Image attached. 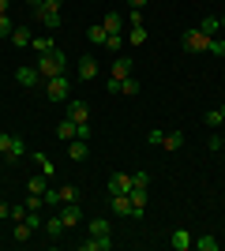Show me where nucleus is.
Masks as SVG:
<instances>
[{
	"label": "nucleus",
	"instance_id": "nucleus-35",
	"mask_svg": "<svg viewBox=\"0 0 225 251\" xmlns=\"http://www.w3.org/2000/svg\"><path fill=\"white\" fill-rule=\"evenodd\" d=\"M131 188H150V173H147V169L131 173Z\"/></svg>",
	"mask_w": 225,
	"mask_h": 251
},
{
	"label": "nucleus",
	"instance_id": "nucleus-34",
	"mask_svg": "<svg viewBox=\"0 0 225 251\" xmlns=\"http://www.w3.org/2000/svg\"><path fill=\"white\" fill-rule=\"evenodd\" d=\"M60 202H79V188H75V184H64V188H60Z\"/></svg>",
	"mask_w": 225,
	"mask_h": 251
},
{
	"label": "nucleus",
	"instance_id": "nucleus-27",
	"mask_svg": "<svg viewBox=\"0 0 225 251\" xmlns=\"http://www.w3.org/2000/svg\"><path fill=\"white\" fill-rule=\"evenodd\" d=\"M101 26H105V30H109V34H120V30H124V19H120L117 11H109L105 19H101Z\"/></svg>",
	"mask_w": 225,
	"mask_h": 251
},
{
	"label": "nucleus",
	"instance_id": "nucleus-31",
	"mask_svg": "<svg viewBox=\"0 0 225 251\" xmlns=\"http://www.w3.org/2000/svg\"><path fill=\"white\" fill-rule=\"evenodd\" d=\"M45 180H49V176H45V173H38V176H30V180H26V191H34V195H42V191L49 188Z\"/></svg>",
	"mask_w": 225,
	"mask_h": 251
},
{
	"label": "nucleus",
	"instance_id": "nucleus-8",
	"mask_svg": "<svg viewBox=\"0 0 225 251\" xmlns=\"http://www.w3.org/2000/svg\"><path fill=\"white\" fill-rule=\"evenodd\" d=\"M131 191V173H113L109 176V195H128Z\"/></svg>",
	"mask_w": 225,
	"mask_h": 251
},
{
	"label": "nucleus",
	"instance_id": "nucleus-32",
	"mask_svg": "<svg viewBox=\"0 0 225 251\" xmlns=\"http://www.w3.org/2000/svg\"><path fill=\"white\" fill-rule=\"evenodd\" d=\"M203 34H210V38H218V30H222V19L218 15H210V19H203V26H199Z\"/></svg>",
	"mask_w": 225,
	"mask_h": 251
},
{
	"label": "nucleus",
	"instance_id": "nucleus-1",
	"mask_svg": "<svg viewBox=\"0 0 225 251\" xmlns=\"http://www.w3.org/2000/svg\"><path fill=\"white\" fill-rule=\"evenodd\" d=\"M34 68L42 72V79H53V75H68V56L60 49H53V52H42L38 60H34Z\"/></svg>",
	"mask_w": 225,
	"mask_h": 251
},
{
	"label": "nucleus",
	"instance_id": "nucleus-3",
	"mask_svg": "<svg viewBox=\"0 0 225 251\" xmlns=\"http://www.w3.org/2000/svg\"><path fill=\"white\" fill-rule=\"evenodd\" d=\"M180 49L184 52H206L210 49V34H203L199 26H195V30H184L180 34Z\"/></svg>",
	"mask_w": 225,
	"mask_h": 251
},
{
	"label": "nucleus",
	"instance_id": "nucleus-17",
	"mask_svg": "<svg viewBox=\"0 0 225 251\" xmlns=\"http://www.w3.org/2000/svg\"><path fill=\"white\" fill-rule=\"evenodd\" d=\"M83 251H113V236H90L83 240Z\"/></svg>",
	"mask_w": 225,
	"mask_h": 251
},
{
	"label": "nucleus",
	"instance_id": "nucleus-43",
	"mask_svg": "<svg viewBox=\"0 0 225 251\" xmlns=\"http://www.w3.org/2000/svg\"><path fill=\"white\" fill-rule=\"evenodd\" d=\"M0 218H11V202L8 199H0Z\"/></svg>",
	"mask_w": 225,
	"mask_h": 251
},
{
	"label": "nucleus",
	"instance_id": "nucleus-4",
	"mask_svg": "<svg viewBox=\"0 0 225 251\" xmlns=\"http://www.w3.org/2000/svg\"><path fill=\"white\" fill-rule=\"evenodd\" d=\"M15 83H19L23 90H38V86H45V79L34 64H26V68H15Z\"/></svg>",
	"mask_w": 225,
	"mask_h": 251
},
{
	"label": "nucleus",
	"instance_id": "nucleus-44",
	"mask_svg": "<svg viewBox=\"0 0 225 251\" xmlns=\"http://www.w3.org/2000/svg\"><path fill=\"white\" fill-rule=\"evenodd\" d=\"M0 15H11V0H0Z\"/></svg>",
	"mask_w": 225,
	"mask_h": 251
},
{
	"label": "nucleus",
	"instance_id": "nucleus-49",
	"mask_svg": "<svg viewBox=\"0 0 225 251\" xmlns=\"http://www.w3.org/2000/svg\"><path fill=\"white\" fill-rule=\"evenodd\" d=\"M0 176H4V165H0Z\"/></svg>",
	"mask_w": 225,
	"mask_h": 251
},
{
	"label": "nucleus",
	"instance_id": "nucleus-36",
	"mask_svg": "<svg viewBox=\"0 0 225 251\" xmlns=\"http://www.w3.org/2000/svg\"><path fill=\"white\" fill-rule=\"evenodd\" d=\"M11 30H15V19H11V15H0V38H11Z\"/></svg>",
	"mask_w": 225,
	"mask_h": 251
},
{
	"label": "nucleus",
	"instance_id": "nucleus-25",
	"mask_svg": "<svg viewBox=\"0 0 225 251\" xmlns=\"http://www.w3.org/2000/svg\"><path fill=\"white\" fill-rule=\"evenodd\" d=\"M192 248L195 251H218V248H222V240H218V236H195Z\"/></svg>",
	"mask_w": 225,
	"mask_h": 251
},
{
	"label": "nucleus",
	"instance_id": "nucleus-18",
	"mask_svg": "<svg viewBox=\"0 0 225 251\" xmlns=\"http://www.w3.org/2000/svg\"><path fill=\"white\" fill-rule=\"evenodd\" d=\"M23 154H26V143H23V139L15 135V139H11V147L4 150V161H8V165H11V161H19Z\"/></svg>",
	"mask_w": 225,
	"mask_h": 251
},
{
	"label": "nucleus",
	"instance_id": "nucleus-45",
	"mask_svg": "<svg viewBox=\"0 0 225 251\" xmlns=\"http://www.w3.org/2000/svg\"><path fill=\"white\" fill-rule=\"evenodd\" d=\"M143 4H147V0H128V8H139V11H143Z\"/></svg>",
	"mask_w": 225,
	"mask_h": 251
},
{
	"label": "nucleus",
	"instance_id": "nucleus-50",
	"mask_svg": "<svg viewBox=\"0 0 225 251\" xmlns=\"http://www.w3.org/2000/svg\"><path fill=\"white\" fill-rule=\"evenodd\" d=\"M222 124H225V120H222Z\"/></svg>",
	"mask_w": 225,
	"mask_h": 251
},
{
	"label": "nucleus",
	"instance_id": "nucleus-26",
	"mask_svg": "<svg viewBox=\"0 0 225 251\" xmlns=\"http://www.w3.org/2000/svg\"><path fill=\"white\" fill-rule=\"evenodd\" d=\"M34 236V229L26 225V221H15V229H11V240H19V244H26Z\"/></svg>",
	"mask_w": 225,
	"mask_h": 251
},
{
	"label": "nucleus",
	"instance_id": "nucleus-12",
	"mask_svg": "<svg viewBox=\"0 0 225 251\" xmlns=\"http://www.w3.org/2000/svg\"><path fill=\"white\" fill-rule=\"evenodd\" d=\"M64 229L68 225H64V218H60V210H53V218H45V232L56 240V236H64Z\"/></svg>",
	"mask_w": 225,
	"mask_h": 251
},
{
	"label": "nucleus",
	"instance_id": "nucleus-16",
	"mask_svg": "<svg viewBox=\"0 0 225 251\" xmlns=\"http://www.w3.org/2000/svg\"><path fill=\"white\" fill-rule=\"evenodd\" d=\"M34 161H38V173H45L49 180L56 176V165H53V157H49V154H42V150H34Z\"/></svg>",
	"mask_w": 225,
	"mask_h": 251
},
{
	"label": "nucleus",
	"instance_id": "nucleus-46",
	"mask_svg": "<svg viewBox=\"0 0 225 251\" xmlns=\"http://www.w3.org/2000/svg\"><path fill=\"white\" fill-rule=\"evenodd\" d=\"M26 4H30V8H42V4H45V0H26Z\"/></svg>",
	"mask_w": 225,
	"mask_h": 251
},
{
	"label": "nucleus",
	"instance_id": "nucleus-39",
	"mask_svg": "<svg viewBox=\"0 0 225 251\" xmlns=\"http://www.w3.org/2000/svg\"><path fill=\"white\" fill-rule=\"evenodd\" d=\"M26 214H30V210H26V202H19V206H11V221H26Z\"/></svg>",
	"mask_w": 225,
	"mask_h": 251
},
{
	"label": "nucleus",
	"instance_id": "nucleus-15",
	"mask_svg": "<svg viewBox=\"0 0 225 251\" xmlns=\"http://www.w3.org/2000/svg\"><path fill=\"white\" fill-rule=\"evenodd\" d=\"M86 154H90L86 139H72V143H68V157H72V161H86Z\"/></svg>",
	"mask_w": 225,
	"mask_h": 251
},
{
	"label": "nucleus",
	"instance_id": "nucleus-9",
	"mask_svg": "<svg viewBox=\"0 0 225 251\" xmlns=\"http://www.w3.org/2000/svg\"><path fill=\"white\" fill-rule=\"evenodd\" d=\"M128 199H131V218H143L147 214V188H131Z\"/></svg>",
	"mask_w": 225,
	"mask_h": 251
},
{
	"label": "nucleus",
	"instance_id": "nucleus-42",
	"mask_svg": "<svg viewBox=\"0 0 225 251\" xmlns=\"http://www.w3.org/2000/svg\"><path fill=\"white\" fill-rule=\"evenodd\" d=\"M11 139H15V135H11V131H0V154H4V150L11 147Z\"/></svg>",
	"mask_w": 225,
	"mask_h": 251
},
{
	"label": "nucleus",
	"instance_id": "nucleus-21",
	"mask_svg": "<svg viewBox=\"0 0 225 251\" xmlns=\"http://www.w3.org/2000/svg\"><path fill=\"white\" fill-rule=\"evenodd\" d=\"M86 38H90V45H105L109 30L101 26V23H94V26H86Z\"/></svg>",
	"mask_w": 225,
	"mask_h": 251
},
{
	"label": "nucleus",
	"instance_id": "nucleus-7",
	"mask_svg": "<svg viewBox=\"0 0 225 251\" xmlns=\"http://www.w3.org/2000/svg\"><path fill=\"white\" fill-rule=\"evenodd\" d=\"M128 75H131V56H128V52H117V56H113V72H109V79H117V83H120V79H128Z\"/></svg>",
	"mask_w": 225,
	"mask_h": 251
},
{
	"label": "nucleus",
	"instance_id": "nucleus-40",
	"mask_svg": "<svg viewBox=\"0 0 225 251\" xmlns=\"http://www.w3.org/2000/svg\"><path fill=\"white\" fill-rule=\"evenodd\" d=\"M206 52H214V56H225V42H222V38H210V49H206Z\"/></svg>",
	"mask_w": 225,
	"mask_h": 251
},
{
	"label": "nucleus",
	"instance_id": "nucleus-41",
	"mask_svg": "<svg viewBox=\"0 0 225 251\" xmlns=\"http://www.w3.org/2000/svg\"><path fill=\"white\" fill-rule=\"evenodd\" d=\"M128 26H143V11H139V8H131V15H128Z\"/></svg>",
	"mask_w": 225,
	"mask_h": 251
},
{
	"label": "nucleus",
	"instance_id": "nucleus-13",
	"mask_svg": "<svg viewBox=\"0 0 225 251\" xmlns=\"http://www.w3.org/2000/svg\"><path fill=\"white\" fill-rule=\"evenodd\" d=\"M109 202H113V214H117V218H131V199L128 195H109Z\"/></svg>",
	"mask_w": 225,
	"mask_h": 251
},
{
	"label": "nucleus",
	"instance_id": "nucleus-6",
	"mask_svg": "<svg viewBox=\"0 0 225 251\" xmlns=\"http://www.w3.org/2000/svg\"><path fill=\"white\" fill-rule=\"evenodd\" d=\"M68 120H75V124H90V105L83 101V98H68Z\"/></svg>",
	"mask_w": 225,
	"mask_h": 251
},
{
	"label": "nucleus",
	"instance_id": "nucleus-19",
	"mask_svg": "<svg viewBox=\"0 0 225 251\" xmlns=\"http://www.w3.org/2000/svg\"><path fill=\"white\" fill-rule=\"evenodd\" d=\"M192 244H195V236L188 229H176V232H173V248H176V251H192Z\"/></svg>",
	"mask_w": 225,
	"mask_h": 251
},
{
	"label": "nucleus",
	"instance_id": "nucleus-2",
	"mask_svg": "<svg viewBox=\"0 0 225 251\" xmlns=\"http://www.w3.org/2000/svg\"><path fill=\"white\" fill-rule=\"evenodd\" d=\"M45 98H49V101H68V98H72V79H68V75H53V79H45Z\"/></svg>",
	"mask_w": 225,
	"mask_h": 251
},
{
	"label": "nucleus",
	"instance_id": "nucleus-24",
	"mask_svg": "<svg viewBox=\"0 0 225 251\" xmlns=\"http://www.w3.org/2000/svg\"><path fill=\"white\" fill-rule=\"evenodd\" d=\"M42 199H45V206H49V210H60V206H64V202H60V188H53V184L42 191Z\"/></svg>",
	"mask_w": 225,
	"mask_h": 251
},
{
	"label": "nucleus",
	"instance_id": "nucleus-20",
	"mask_svg": "<svg viewBox=\"0 0 225 251\" xmlns=\"http://www.w3.org/2000/svg\"><path fill=\"white\" fill-rule=\"evenodd\" d=\"M30 49L38 52V56H42V52H53L56 45H53V38H49V34H34V42H30Z\"/></svg>",
	"mask_w": 225,
	"mask_h": 251
},
{
	"label": "nucleus",
	"instance_id": "nucleus-14",
	"mask_svg": "<svg viewBox=\"0 0 225 251\" xmlns=\"http://www.w3.org/2000/svg\"><path fill=\"white\" fill-rule=\"evenodd\" d=\"M56 135L64 139V143H72V139H79V124H75V120H60V124H56Z\"/></svg>",
	"mask_w": 225,
	"mask_h": 251
},
{
	"label": "nucleus",
	"instance_id": "nucleus-10",
	"mask_svg": "<svg viewBox=\"0 0 225 251\" xmlns=\"http://www.w3.org/2000/svg\"><path fill=\"white\" fill-rule=\"evenodd\" d=\"M60 218H64L68 229H75V225L83 221V206H79V202H64V206H60Z\"/></svg>",
	"mask_w": 225,
	"mask_h": 251
},
{
	"label": "nucleus",
	"instance_id": "nucleus-30",
	"mask_svg": "<svg viewBox=\"0 0 225 251\" xmlns=\"http://www.w3.org/2000/svg\"><path fill=\"white\" fill-rule=\"evenodd\" d=\"M109 218H90V236H109Z\"/></svg>",
	"mask_w": 225,
	"mask_h": 251
},
{
	"label": "nucleus",
	"instance_id": "nucleus-29",
	"mask_svg": "<svg viewBox=\"0 0 225 251\" xmlns=\"http://www.w3.org/2000/svg\"><path fill=\"white\" fill-rule=\"evenodd\" d=\"M222 120H225V105H218V109H210V113L203 116L206 127H222Z\"/></svg>",
	"mask_w": 225,
	"mask_h": 251
},
{
	"label": "nucleus",
	"instance_id": "nucleus-5",
	"mask_svg": "<svg viewBox=\"0 0 225 251\" xmlns=\"http://www.w3.org/2000/svg\"><path fill=\"white\" fill-rule=\"evenodd\" d=\"M34 19L42 23L45 30H60V8H53V4H42V8H34Z\"/></svg>",
	"mask_w": 225,
	"mask_h": 251
},
{
	"label": "nucleus",
	"instance_id": "nucleus-37",
	"mask_svg": "<svg viewBox=\"0 0 225 251\" xmlns=\"http://www.w3.org/2000/svg\"><path fill=\"white\" fill-rule=\"evenodd\" d=\"M147 42V30L143 26H131V34H128V45H143Z\"/></svg>",
	"mask_w": 225,
	"mask_h": 251
},
{
	"label": "nucleus",
	"instance_id": "nucleus-28",
	"mask_svg": "<svg viewBox=\"0 0 225 251\" xmlns=\"http://www.w3.org/2000/svg\"><path fill=\"white\" fill-rule=\"evenodd\" d=\"M161 147H165V150H180V147H184V131H165Z\"/></svg>",
	"mask_w": 225,
	"mask_h": 251
},
{
	"label": "nucleus",
	"instance_id": "nucleus-11",
	"mask_svg": "<svg viewBox=\"0 0 225 251\" xmlns=\"http://www.w3.org/2000/svg\"><path fill=\"white\" fill-rule=\"evenodd\" d=\"M79 79H83V83L98 79V56H83V60H79Z\"/></svg>",
	"mask_w": 225,
	"mask_h": 251
},
{
	"label": "nucleus",
	"instance_id": "nucleus-23",
	"mask_svg": "<svg viewBox=\"0 0 225 251\" xmlns=\"http://www.w3.org/2000/svg\"><path fill=\"white\" fill-rule=\"evenodd\" d=\"M30 42H34V34L26 30V26H15V30H11V45H19V49H26Z\"/></svg>",
	"mask_w": 225,
	"mask_h": 251
},
{
	"label": "nucleus",
	"instance_id": "nucleus-33",
	"mask_svg": "<svg viewBox=\"0 0 225 251\" xmlns=\"http://www.w3.org/2000/svg\"><path fill=\"white\" fill-rule=\"evenodd\" d=\"M120 94H139V79H135V75L120 79Z\"/></svg>",
	"mask_w": 225,
	"mask_h": 251
},
{
	"label": "nucleus",
	"instance_id": "nucleus-47",
	"mask_svg": "<svg viewBox=\"0 0 225 251\" xmlns=\"http://www.w3.org/2000/svg\"><path fill=\"white\" fill-rule=\"evenodd\" d=\"M218 19H222V30H225V11H222V15H218Z\"/></svg>",
	"mask_w": 225,
	"mask_h": 251
},
{
	"label": "nucleus",
	"instance_id": "nucleus-38",
	"mask_svg": "<svg viewBox=\"0 0 225 251\" xmlns=\"http://www.w3.org/2000/svg\"><path fill=\"white\" fill-rule=\"evenodd\" d=\"M161 139H165L161 127H150V131H147V143H150V147H161Z\"/></svg>",
	"mask_w": 225,
	"mask_h": 251
},
{
	"label": "nucleus",
	"instance_id": "nucleus-22",
	"mask_svg": "<svg viewBox=\"0 0 225 251\" xmlns=\"http://www.w3.org/2000/svg\"><path fill=\"white\" fill-rule=\"evenodd\" d=\"M124 45H128V38H124V34H109L101 49H109V52H113V56H117V52H124Z\"/></svg>",
	"mask_w": 225,
	"mask_h": 251
},
{
	"label": "nucleus",
	"instance_id": "nucleus-48",
	"mask_svg": "<svg viewBox=\"0 0 225 251\" xmlns=\"http://www.w3.org/2000/svg\"><path fill=\"white\" fill-rule=\"evenodd\" d=\"M222 150H225V135H222Z\"/></svg>",
	"mask_w": 225,
	"mask_h": 251
}]
</instances>
